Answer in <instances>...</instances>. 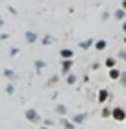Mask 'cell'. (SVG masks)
<instances>
[{
	"label": "cell",
	"instance_id": "d4e9b609",
	"mask_svg": "<svg viewBox=\"0 0 126 129\" xmlns=\"http://www.w3.org/2000/svg\"><path fill=\"white\" fill-rule=\"evenodd\" d=\"M0 26H4V20H2V17H0Z\"/></svg>",
	"mask_w": 126,
	"mask_h": 129
},
{
	"label": "cell",
	"instance_id": "603a6c76",
	"mask_svg": "<svg viewBox=\"0 0 126 129\" xmlns=\"http://www.w3.org/2000/svg\"><path fill=\"white\" fill-rule=\"evenodd\" d=\"M122 9H126V0H124V2H122Z\"/></svg>",
	"mask_w": 126,
	"mask_h": 129
},
{
	"label": "cell",
	"instance_id": "e0dca14e",
	"mask_svg": "<svg viewBox=\"0 0 126 129\" xmlns=\"http://www.w3.org/2000/svg\"><path fill=\"white\" fill-rule=\"evenodd\" d=\"M52 41H54V39L50 37V35H46V37L43 39V44H50V43H52Z\"/></svg>",
	"mask_w": 126,
	"mask_h": 129
},
{
	"label": "cell",
	"instance_id": "ffe728a7",
	"mask_svg": "<svg viewBox=\"0 0 126 129\" xmlns=\"http://www.w3.org/2000/svg\"><path fill=\"white\" fill-rule=\"evenodd\" d=\"M63 125H65V129H74V125L69 124V122H63Z\"/></svg>",
	"mask_w": 126,
	"mask_h": 129
},
{
	"label": "cell",
	"instance_id": "9a60e30c",
	"mask_svg": "<svg viewBox=\"0 0 126 129\" xmlns=\"http://www.w3.org/2000/svg\"><path fill=\"white\" fill-rule=\"evenodd\" d=\"M74 81H76V76H74V74H69V76H67V83H69V85H73Z\"/></svg>",
	"mask_w": 126,
	"mask_h": 129
},
{
	"label": "cell",
	"instance_id": "3957f363",
	"mask_svg": "<svg viewBox=\"0 0 126 129\" xmlns=\"http://www.w3.org/2000/svg\"><path fill=\"white\" fill-rule=\"evenodd\" d=\"M107 96H110V92H107L106 89H100V90H98V102L104 103L106 100H107Z\"/></svg>",
	"mask_w": 126,
	"mask_h": 129
},
{
	"label": "cell",
	"instance_id": "cb8c5ba5",
	"mask_svg": "<svg viewBox=\"0 0 126 129\" xmlns=\"http://www.w3.org/2000/svg\"><path fill=\"white\" fill-rule=\"evenodd\" d=\"M121 55H122V57H124V61H126V52H122V54H121Z\"/></svg>",
	"mask_w": 126,
	"mask_h": 129
},
{
	"label": "cell",
	"instance_id": "2e32d148",
	"mask_svg": "<svg viewBox=\"0 0 126 129\" xmlns=\"http://www.w3.org/2000/svg\"><path fill=\"white\" fill-rule=\"evenodd\" d=\"M115 17H117V19H124V9H119V11H115Z\"/></svg>",
	"mask_w": 126,
	"mask_h": 129
},
{
	"label": "cell",
	"instance_id": "8fae6325",
	"mask_svg": "<svg viewBox=\"0 0 126 129\" xmlns=\"http://www.w3.org/2000/svg\"><path fill=\"white\" fill-rule=\"evenodd\" d=\"M33 64H35V68H37V70H41V68H45V67H46V63H45V61H41V59H37Z\"/></svg>",
	"mask_w": 126,
	"mask_h": 129
},
{
	"label": "cell",
	"instance_id": "30bf717a",
	"mask_svg": "<svg viewBox=\"0 0 126 129\" xmlns=\"http://www.w3.org/2000/svg\"><path fill=\"white\" fill-rule=\"evenodd\" d=\"M91 44H93V39H87L85 43H80V48H83V50H87V48H89V46H91Z\"/></svg>",
	"mask_w": 126,
	"mask_h": 129
},
{
	"label": "cell",
	"instance_id": "9c48e42d",
	"mask_svg": "<svg viewBox=\"0 0 126 129\" xmlns=\"http://www.w3.org/2000/svg\"><path fill=\"white\" fill-rule=\"evenodd\" d=\"M106 67L107 68H115V59H113V57H107L106 59Z\"/></svg>",
	"mask_w": 126,
	"mask_h": 129
},
{
	"label": "cell",
	"instance_id": "277c9868",
	"mask_svg": "<svg viewBox=\"0 0 126 129\" xmlns=\"http://www.w3.org/2000/svg\"><path fill=\"white\" fill-rule=\"evenodd\" d=\"M59 55H61L63 59H73V50H69V48H63L61 52H59Z\"/></svg>",
	"mask_w": 126,
	"mask_h": 129
},
{
	"label": "cell",
	"instance_id": "6da1fadb",
	"mask_svg": "<svg viewBox=\"0 0 126 129\" xmlns=\"http://www.w3.org/2000/svg\"><path fill=\"white\" fill-rule=\"evenodd\" d=\"M111 116H113L117 122H124V120H126V111L121 109V107H115V109L111 111Z\"/></svg>",
	"mask_w": 126,
	"mask_h": 129
},
{
	"label": "cell",
	"instance_id": "83f0119b",
	"mask_svg": "<svg viewBox=\"0 0 126 129\" xmlns=\"http://www.w3.org/2000/svg\"><path fill=\"white\" fill-rule=\"evenodd\" d=\"M124 122H126V120H124Z\"/></svg>",
	"mask_w": 126,
	"mask_h": 129
},
{
	"label": "cell",
	"instance_id": "ba28073f",
	"mask_svg": "<svg viewBox=\"0 0 126 129\" xmlns=\"http://www.w3.org/2000/svg\"><path fill=\"white\" fill-rule=\"evenodd\" d=\"M73 120L76 122V124H82V122H83V120H85V113H82V114H76V116H74V118H73Z\"/></svg>",
	"mask_w": 126,
	"mask_h": 129
},
{
	"label": "cell",
	"instance_id": "7402d4cb",
	"mask_svg": "<svg viewBox=\"0 0 126 129\" xmlns=\"http://www.w3.org/2000/svg\"><path fill=\"white\" fill-rule=\"evenodd\" d=\"M121 81H122V83H126V72H124V74H121Z\"/></svg>",
	"mask_w": 126,
	"mask_h": 129
},
{
	"label": "cell",
	"instance_id": "7a4b0ae2",
	"mask_svg": "<svg viewBox=\"0 0 126 129\" xmlns=\"http://www.w3.org/2000/svg\"><path fill=\"white\" fill-rule=\"evenodd\" d=\"M26 118H28L30 122H39V114L35 113L33 109H28V111H26Z\"/></svg>",
	"mask_w": 126,
	"mask_h": 129
},
{
	"label": "cell",
	"instance_id": "44dd1931",
	"mask_svg": "<svg viewBox=\"0 0 126 129\" xmlns=\"http://www.w3.org/2000/svg\"><path fill=\"white\" fill-rule=\"evenodd\" d=\"M19 54V48H11V55H17Z\"/></svg>",
	"mask_w": 126,
	"mask_h": 129
},
{
	"label": "cell",
	"instance_id": "4fadbf2b",
	"mask_svg": "<svg viewBox=\"0 0 126 129\" xmlns=\"http://www.w3.org/2000/svg\"><path fill=\"white\" fill-rule=\"evenodd\" d=\"M95 46H97V50H104L106 48V41H97Z\"/></svg>",
	"mask_w": 126,
	"mask_h": 129
},
{
	"label": "cell",
	"instance_id": "52a82bcc",
	"mask_svg": "<svg viewBox=\"0 0 126 129\" xmlns=\"http://www.w3.org/2000/svg\"><path fill=\"white\" fill-rule=\"evenodd\" d=\"M110 78L111 79H119L121 78V72H119L117 68H110Z\"/></svg>",
	"mask_w": 126,
	"mask_h": 129
},
{
	"label": "cell",
	"instance_id": "8992f818",
	"mask_svg": "<svg viewBox=\"0 0 126 129\" xmlns=\"http://www.w3.org/2000/svg\"><path fill=\"white\" fill-rule=\"evenodd\" d=\"M24 37H26V41H28V43H35V41H37V35H35L33 31H26V35H24Z\"/></svg>",
	"mask_w": 126,
	"mask_h": 129
},
{
	"label": "cell",
	"instance_id": "d6986e66",
	"mask_svg": "<svg viewBox=\"0 0 126 129\" xmlns=\"http://www.w3.org/2000/svg\"><path fill=\"white\" fill-rule=\"evenodd\" d=\"M13 85H8V87H6V92H8V94H13Z\"/></svg>",
	"mask_w": 126,
	"mask_h": 129
},
{
	"label": "cell",
	"instance_id": "5bb4252c",
	"mask_svg": "<svg viewBox=\"0 0 126 129\" xmlns=\"http://www.w3.org/2000/svg\"><path fill=\"white\" fill-rule=\"evenodd\" d=\"M4 76H6V78H11V79H15V78H17L13 70H4Z\"/></svg>",
	"mask_w": 126,
	"mask_h": 129
},
{
	"label": "cell",
	"instance_id": "484cf974",
	"mask_svg": "<svg viewBox=\"0 0 126 129\" xmlns=\"http://www.w3.org/2000/svg\"><path fill=\"white\" fill-rule=\"evenodd\" d=\"M122 30H124V31H126V22H124V24H122Z\"/></svg>",
	"mask_w": 126,
	"mask_h": 129
},
{
	"label": "cell",
	"instance_id": "ac0fdd59",
	"mask_svg": "<svg viewBox=\"0 0 126 129\" xmlns=\"http://www.w3.org/2000/svg\"><path fill=\"white\" fill-rule=\"evenodd\" d=\"M102 116H104V118H107V116H111V111H110V109H104V111H102Z\"/></svg>",
	"mask_w": 126,
	"mask_h": 129
},
{
	"label": "cell",
	"instance_id": "7c38bea8",
	"mask_svg": "<svg viewBox=\"0 0 126 129\" xmlns=\"http://www.w3.org/2000/svg\"><path fill=\"white\" fill-rule=\"evenodd\" d=\"M56 113H59V114H67V107H65V105H58V107H56Z\"/></svg>",
	"mask_w": 126,
	"mask_h": 129
},
{
	"label": "cell",
	"instance_id": "5b68a950",
	"mask_svg": "<svg viewBox=\"0 0 126 129\" xmlns=\"http://www.w3.org/2000/svg\"><path fill=\"white\" fill-rule=\"evenodd\" d=\"M70 68H73V59H63V72L69 74Z\"/></svg>",
	"mask_w": 126,
	"mask_h": 129
},
{
	"label": "cell",
	"instance_id": "4316f807",
	"mask_svg": "<svg viewBox=\"0 0 126 129\" xmlns=\"http://www.w3.org/2000/svg\"><path fill=\"white\" fill-rule=\"evenodd\" d=\"M41 129H48V127H41Z\"/></svg>",
	"mask_w": 126,
	"mask_h": 129
}]
</instances>
